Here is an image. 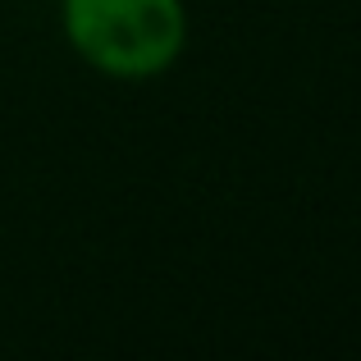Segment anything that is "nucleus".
<instances>
[{"label":"nucleus","mask_w":361,"mask_h":361,"mask_svg":"<svg viewBox=\"0 0 361 361\" xmlns=\"http://www.w3.org/2000/svg\"><path fill=\"white\" fill-rule=\"evenodd\" d=\"M60 37L110 82L165 78L188 51L183 0H60Z\"/></svg>","instance_id":"nucleus-1"}]
</instances>
